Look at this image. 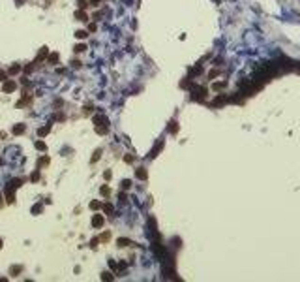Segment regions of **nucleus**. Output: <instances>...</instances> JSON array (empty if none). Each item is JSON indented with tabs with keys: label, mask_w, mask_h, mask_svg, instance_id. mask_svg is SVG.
<instances>
[{
	"label": "nucleus",
	"mask_w": 300,
	"mask_h": 282,
	"mask_svg": "<svg viewBox=\"0 0 300 282\" xmlns=\"http://www.w3.org/2000/svg\"><path fill=\"white\" fill-rule=\"evenodd\" d=\"M111 194V188L109 186H101V196H109Z\"/></svg>",
	"instance_id": "nucleus-28"
},
{
	"label": "nucleus",
	"mask_w": 300,
	"mask_h": 282,
	"mask_svg": "<svg viewBox=\"0 0 300 282\" xmlns=\"http://www.w3.org/2000/svg\"><path fill=\"white\" fill-rule=\"evenodd\" d=\"M96 28H98V26H96V24H94V23H92V24H90V26H88V30H90V32H96Z\"/></svg>",
	"instance_id": "nucleus-32"
},
{
	"label": "nucleus",
	"mask_w": 300,
	"mask_h": 282,
	"mask_svg": "<svg viewBox=\"0 0 300 282\" xmlns=\"http://www.w3.org/2000/svg\"><path fill=\"white\" fill-rule=\"evenodd\" d=\"M124 162H128V164H131V162H133V156H130V154H126V156H124Z\"/></svg>",
	"instance_id": "nucleus-30"
},
{
	"label": "nucleus",
	"mask_w": 300,
	"mask_h": 282,
	"mask_svg": "<svg viewBox=\"0 0 300 282\" xmlns=\"http://www.w3.org/2000/svg\"><path fill=\"white\" fill-rule=\"evenodd\" d=\"M47 55H49V49H47V47H41V49H39V53H38V58H36V62L43 60V58H45Z\"/></svg>",
	"instance_id": "nucleus-7"
},
{
	"label": "nucleus",
	"mask_w": 300,
	"mask_h": 282,
	"mask_svg": "<svg viewBox=\"0 0 300 282\" xmlns=\"http://www.w3.org/2000/svg\"><path fill=\"white\" fill-rule=\"evenodd\" d=\"M109 239H111V233H109V231H105V233L99 235V241H101V243H107Z\"/></svg>",
	"instance_id": "nucleus-15"
},
{
	"label": "nucleus",
	"mask_w": 300,
	"mask_h": 282,
	"mask_svg": "<svg viewBox=\"0 0 300 282\" xmlns=\"http://www.w3.org/2000/svg\"><path fill=\"white\" fill-rule=\"evenodd\" d=\"M0 205H2V194H0Z\"/></svg>",
	"instance_id": "nucleus-35"
},
{
	"label": "nucleus",
	"mask_w": 300,
	"mask_h": 282,
	"mask_svg": "<svg viewBox=\"0 0 300 282\" xmlns=\"http://www.w3.org/2000/svg\"><path fill=\"white\" fill-rule=\"evenodd\" d=\"M41 211H43V207H41L39 203H36V205L32 207V213H34V215H38V213H41Z\"/></svg>",
	"instance_id": "nucleus-22"
},
{
	"label": "nucleus",
	"mask_w": 300,
	"mask_h": 282,
	"mask_svg": "<svg viewBox=\"0 0 300 282\" xmlns=\"http://www.w3.org/2000/svg\"><path fill=\"white\" fill-rule=\"evenodd\" d=\"M0 248H2V241H0Z\"/></svg>",
	"instance_id": "nucleus-37"
},
{
	"label": "nucleus",
	"mask_w": 300,
	"mask_h": 282,
	"mask_svg": "<svg viewBox=\"0 0 300 282\" xmlns=\"http://www.w3.org/2000/svg\"><path fill=\"white\" fill-rule=\"evenodd\" d=\"M38 179H39V169H38V171H34V173L30 175V181H32V183H36Z\"/></svg>",
	"instance_id": "nucleus-26"
},
{
	"label": "nucleus",
	"mask_w": 300,
	"mask_h": 282,
	"mask_svg": "<svg viewBox=\"0 0 300 282\" xmlns=\"http://www.w3.org/2000/svg\"><path fill=\"white\" fill-rule=\"evenodd\" d=\"M15 88H17V85H15V81H11V79H9V81L6 79L4 85H2V90H4V92H13Z\"/></svg>",
	"instance_id": "nucleus-1"
},
{
	"label": "nucleus",
	"mask_w": 300,
	"mask_h": 282,
	"mask_svg": "<svg viewBox=\"0 0 300 282\" xmlns=\"http://www.w3.org/2000/svg\"><path fill=\"white\" fill-rule=\"evenodd\" d=\"M111 175H113V173H111V171H105V173H103V177H105V179H107V181H109V179H111Z\"/></svg>",
	"instance_id": "nucleus-33"
},
{
	"label": "nucleus",
	"mask_w": 300,
	"mask_h": 282,
	"mask_svg": "<svg viewBox=\"0 0 300 282\" xmlns=\"http://www.w3.org/2000/svg\"><path fill=\"white\" fill-rule=\"evenodd\" d=\"M122 188H124V190L131 188V181H128V179H126V181H122Z\"/></svg>",
	"instance_id": "nucleus-27"
},
{
	"label": "nucleus",
	"mask_w": 300,
	"mask_h": 282,
	"mask_svg": "<svg viewBox=\"0 0 300 282\" xmlns=\"http://www.w3.org/2000/svg\"><path fill=\"white\" fill-rule=\"evenodd\" d=\"M0 164H2V160H0Z\"/></svg>",
	"instance_id": "nucleus-38"
},
{
	"label": "nucleus",
	"mask_w": 300,
	"mask_h": 282,
	"mask_svg": "<svg viewBox=\"0 0 300 282\" xmlns=\"http://www.w3.org/2000/svg\"><path fill=\"white\" fill-rule=\"evenodd\" d=\"M103 222H105V218H103L101 215H94V216H92V226H94V228H101Z\"/></svg>",
	"instance_id": "nucleus-3"
},
{
	"label": "nucleus",
	"mask_w": 300,
	"mask_h": 282,
	"mask_svg": "<svg viewBox=\"0 0 300 282\" xmlns=\"http://www.w3.org/2000/svg\"><path fill=\"white\" fill-rule=\"evenodd\" d=\"M83 51H86V43H79V45H75V53H83Z\"/></svg>",
	"instance_id": "nucleus-18"
},
{
	"label": "nucleus",
	"mask_w": 300,
	"mask_h": 282,
	"mask_svg": "<svg viewBox=\"0 0 300 282\" xmlns=\"http://www.w3.org/2000/svg\"><path fill=\"white\" fill-rule=\"evenodd\" d=\"M24 130H26V126H24V124H15L11 132H13V136H21V134H24Z\"/></svg>",
	"instance_id": "nucleus-5"
},
{
	"label": "nucleus",
	"mask_w": 300,
	"mask_h": 282,
	"mask_svg": "<svg viewBox=\"0 0 300 282\" xmlns=\"http://www.w3.org/2000/svg\"><path fill=\"white\" fill-rule=\"evenodd\" d=\"M133 245H135L133 241H128V239H122V237L118 239V247H133Z\"/></svg>",
	"instance_id": "nucleus-9"
},
{
	"label": "nucleus",
	"mask_w": 300,
	"mask_h": 282,
	"mask_svg": "<svg viewBox=\"0 0 300 282\" xmlns=\"http://www.w3.org/2000/svg\"><path fill=\"white\" fill-rule=\"evenodd\" d=\"M6 79H8V73L4 70H0V81H6Z\"/></svg>",
	"instance_id": "nucleus-29"
},
{
	"label": "nucleus",
	"mask_w": 300,
	"mask_h": 282,
	"mask_svg": "<svg viewBox=\"0 0 300 282\" xmlns=\"http://www.w3.org/2000/svg\"><path fill=\"white\" fill-rule=\"evenodd\" d=\"M77 6H79L81 9H84L86 6H90V2H88V0H77Z\"/></svg>",
	"instance_id": "nucleus-20"
},
{
	"label": "nucleus",
	"mask_w": 300,
	"mask_h": 282,
	"mask_svg": "<svg viewBox=\"0 0 300 282\" xmlns=\"http://www.w3.org/2000/svg\"><path fill=\"white\" fill-rule=\"evenodd\" d=\"M101 209H103V213H105V215H113V205H111V203H103V205H101Z\"/></svg>",
	"instance_id": "nucleus-11"
},
{
	"label": "nucleus",
	"mask_w": 300,
	"mask_h": 282,
	"mask_svg": "<svg viewBox=\"0 0 300 282\" xmlns=\"http://www.w3.org/2000/svg\"><path fill=\"white\" fill-rule=\"evenodd\" d=\"M99 207H101V205H99V201H96V200H94V201H90V209H92V211H98Z\"/></svg>",
	"instance_id": "nucleus-21"
},
{
	"label": "nucleus",
	"mask_w": 300,
	"mask_h": 282,
	"mask_svg": "<svg viewBox=\"0 0 300 282\" xmlns=\"http://www.w3.org/2000/svg\"><path fill=\"white\" fill-rule=\"evenodd\" d=\"M88 2H90V6H99L101 0H88Z\"/></svg>",
	"instance_id": "nucleus-31"
},
{
	"label": "nucleus",
	"mask_w": 300,
	"mask_h": 282,
	"mask_svg": "<svg viewBox=\"0 0 300 282\" xmlns=\"http://www.w3.org/2000/svg\"><path fill=\"white\" fill-rule=\"evenodd\" d=\"M49 164V156H41L39 160H38V168H43V166H47Z\"/></svg>",
	"instance_id": "nucleus-12"
},
{
	"label": "nucleus",
	"mask_w": 300,
	"mask_h": 282,
	"mask_svg": "<svg viewBox=\"0 0 300 282\" xmlns=\"http://www.w3.org/2000/svg\"><path fill=\"white\" fill-rule=\"evenodd\" d=\"M21 271H23V267H21V265H15V267H11V271H9V273L15 277V275H19Z\"/></svg>",
	"instance_id": "nucleus-19"
},
{
	"label": "nucleus",
	"mask_w": 300,
	"mask_h": 282,
	"mask_svg": "<svg viewBox=\"0 0 300 282\" xmlns=\"http://www.w3.org/2000/svg\"><path fill=\"white\" fill-rule=\"evenodd\" d=\"M135 175H137V179H141V181H145V179L148 177V173H146V169H143V168H139V169L135 171Z\"/></svg>",
	"instance_id": "nucleus-8"
},
{
	"label": "nucleus",
	"mask_w": 300,
	"mask_h": 282,
	"mask_svg": "<svg viewBox=\"0 0 300 282\" xmlns=\"http://www.w3.org/2000/svg\"><path fill=\"white\" fill-rule=\"evenodd\" d=\"M32 70H34V66H26V68H24V72H26V73H30Z\"/></svg>",
	"instance_id": "nucleus-34"
},
{
	"label": "nucleus",
	"mask_w": 300,
	"mask_h": 282,
	"mask_svg": "<svg viewBox=\"0 0 300 282\" xmlns=\"http://www.w3.org/2000/svg\"><path fill=\"white\" fill-rule=\"evenodd\" d=\"M161 147H163V143H161V141H160V143H158V145H156V147H154V151H152V152H150V156H156V152H158V151H160V149H161Z\"/></svg>",
	"instance_id": "nucleus-25"
},
{
	"label": "nucleus",
	"mask_w": 300,
	"mask_h": 282,
	"mask_svg": "<svg viewBox=\"0 0 300 282\" xmlns=\"http://www.w3.org/2000/svg\"><path fill=\"white\" fill-rule=\"evenodd\" d=\"M75 36H77L79 40H83V38H86V36H88V32H86V30H77V32H75Z\"/></svg>",
	"instance_id": "nucleus-17"
},
{
	"label": "nucleus",
	"mask_w": 300,
	"mask_h": 282,
	"mask_svg": "<svg viewBox=\"0 0 300 282\" xmlns=\"http://www.w3.org/2000/svg\"><path fill=\"white\" fill-rule=\"evenodd\" d=\"M21 2H23V0H17V4H21Z\"/></svg>",
	"instance_id": "nucleus-36"
},
{
	"label": "nucleus",
	"mask_w": 300,
	"mask_h": 282,
	"mask_svg": "<svg viewBox=\"0 0 300 282\" xmlns=\"http://www.w3.org/2000/svg\"><path fill=\"white\" fill-rule=\"evenodd\" d=\"M36 149H39V151H45V149H47V145H45L43 141H36Z\"/></svg>",
	"instance_id": "nucleus-24"
},
{
	"label": "nucleus",
	"mask_w": 300,
	"mask_h": 282,
	"mask_svg": "<svg viewBox=\"0 0 300 282\" xmlns=\"http://www.w3.org/2000/svg\"><path fill=\"white\" fill-rule=\"evenodd\" d=\"M49 132H51V124H45V126H41V128L38 130V136H39V137H45Z\"/></svg>",
	"instance_id": "nucleus-6"
},
{
	"label": "nucleus",
	"mask_w": 300,
	"mask_h": 282,
	"mask_svg": "<svg viewBox=\"0 0 300 282\" xmlns=\"http://www.w3.org/2000/svg\"><path fill=\"white\" fill-rule=\"evenodd\" d=\"M169 132H171V134L178 132V124H176V122H171V126H169Z\"/></svg>",
	"instance_id": "nucleus-23"
},
{
	"label": "nucleus",
	"mask_w": 300,
	"mask_h": 282,
	"mask_svg": "<svg viewBox=\"0 0 300 282\" xmlns=\"http://www.w3.org/2000/svg\"><path fill=\"white\" fill-rule=\"evenodd\" d=\"M101 279H103V280H105V282H111V280H113V279H114V277H113V275H111L109 271H105V273L101 275Z\"/></svg>",
	"instance_id": "nucleus-16"
},
{
	"label": "nucleus",
	"mask_w": 300,
	"mask_h": 282,
	"mask_svg": "<svg viewBox=\"0 0 300 282\" xmlns=\"http://www.w3.org/2000/svg\"><path fill=\"white\" fill-rule=\"evenodd\" d=\"M49 56V62L51 64H56L58 62V53H51V55H47Z\"/></svg>",
	"instance_id": "nucleus-13"
},
{
	"label": "nucleus",
	"mask_w": 300,
	"mask_h": 282,
	"mask_svg": "<svg viewBox=\"0 0 300 282\" xmlns=\"http://www.w3.org/2000/svg\"><path fill=\"white\" fill-rule=\"evenodd\" d=\"M21 72V66L19 64H13L11 68H9V75H15V73H19Z\"/></svg>",
	"instance_id": "nucleus-14"
},
{
	"label": "nucleus",
	"mask_w": 300,
	"mask_h": 282,
	"mask_svg": "<svg viewBox=\"0 0 300 282\" xmlns=\"http://www.w3.org/2000/svg\"><path fill=\"white\" fill-rule=\"evenodd\" d=\"M75 19H77V21H83V23H86V21H88V13H86L84 9H81V8H79V9L75 11Z\"/></svg>",
	"instance_id": "nucleus-2"
},
{
	"label": "nucleus",
	"mask_w": 300,
	"mask_h": 282,
	"mask_svg": "<svg viewBox=\"0 0 300 282\" xmlns=\"http://www.w3.org/2000/svg\"><path fill=\"white\" fill-rule=\"evenodd\" d=\"M107 132H109V126H107V122L96 124V134H99V136H105Z\"/></svg>",
	"instance_id": "nucleus-4"
},
{
	"label": "nucleus",
	"mask_w": 300,
	"mask_h": 282,
	"mask_svg": "<svg viewBox=\"0 0 300 282\" xmlns=\"http://www.w3.org/2000/svg\"><path fill=\"white\" fill-rule=\"evenodd\" d=\"M99 156H101V149H96V151H94V156L90 158V162H92V164H96V162L99 160Z\"/></svg>",
	"instance_id": "nucleus-10"
}]
</instances>
